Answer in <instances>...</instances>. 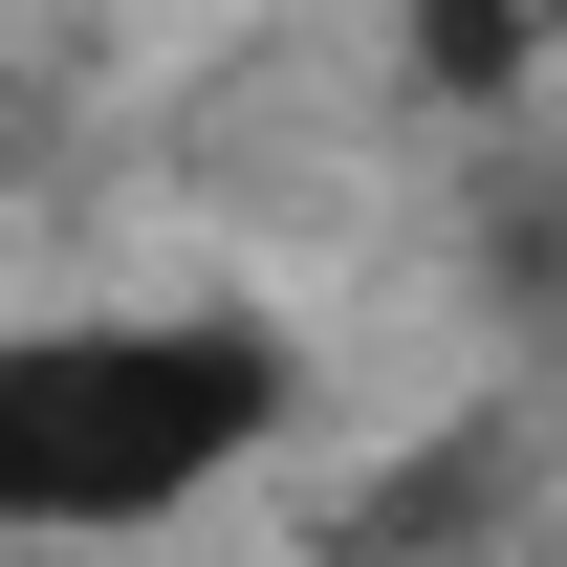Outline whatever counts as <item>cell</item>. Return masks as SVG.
Segmentation results:
<instances>
[{
  "mask_svg": "<svg viewBox=\"0 0 567 567\" xmlns=\"http://www.w3.org/2000/svg\"><path fill=\"white\" fill-rule=\"evenodd\" d=\"M546 22H567V0H546Z\"/></svg>",
  "mask_w": 567,
  "mask_h": 567,
  "instance_id": "cell-3",
  "label": "cell"
},
{
  "mask_svg": "<svg viewBox=\"0 0 567 567\" xmlns=\"http://www.w3.org/2000/svg\"><path fill=\"white\" fill-rule=\"evenodd\" d=\"M284 350L262 328H22L0 350V524L22 546H87V524H175L218 458H262Z\"/></svg>",
  "mask_w": 567,
  "mask_h": 567,
  "instance_id": "cell-1",
  "label": "cell"
},
{
  "mask_svg": "<svg viewBox=\"0 0 567 567\" xmlns=\"http://www.w3.org/2000/svg\"><path fill=\"white\" fill-rule=\"evenodd\" d=\"M524 22H546V0H436V87H502V66H524Z\"/></svg>",
  "mask_w": 567,
  "mask_h": 567,
  "instance_id": "cell-2",
  "label": "cell"
}]
</instances>
